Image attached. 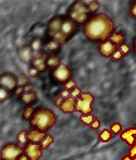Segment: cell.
<instances>
[{
    "mask_svg": "<svg viewBox=\"0 0 136 160\" xmlns=\"http://www.w3.org/2000/svg\"><path fill=\"white\" fill-rule=\"evenodd\" d=\"M82 32L89 42L100 43L115 32V23L106 14H95L83 23Z\"/></svg>",
    "mask_w": 136,
    "mask_h": 160,
    "instance_id": "6da1fadb",
    "label": "cell"
},
{
    "mask_svg": "<svg viewBox=\"0 0 136 160\" xmlns=\"http://www.w3.org/2000/svg\"><path fill=\"white\" fill-rule=\"evenodd\" d=\"M56 120H57L56 113L52 110L45 108V107H39L34 110V113L32 118L29 120V122L33 129L48 131L56 124Z\"/></svg>",
    "mask_w": 136,
    "mask_h": 160,
    "instance_id": "7a4b0ae2",
    "label": "cell"
},
{
    "mask_svg": "<svg viewBox=\"0 0 136 160\" xmlns=\"http://www.w3.org/2000/svg\"><path fill=\"white\" fill-rule=\"evenodd\" d=\"M89 14L91 13L88 10V7L83 3V0H76V2H73V4L69 7L67 12V17H69L78 24H83L89 18Z\"/></svg>",
    "mask_w": 136,
    "mask_h": 160,
    "instance_id": "3957f363",
    "label": "cell"
},
{
    "mask_svg": "<svg viewBox=\"0 0 136 160\" xmlns=\"http://www.w3.org/2000/svg\"><path fill=\"white\" fill-rule=\"evenodd\" d=\"M78 30V23L71 19L69 17H64L62 22V28H61V38H59V43L63 46L67 43L69 39L77 33Z\"/></svg>",
    "mask_w": 136,
    "mask_h": 160,
    "instance_id": "277c9868",
    "label": "cell"
},
{
    "mask_svg": "<svg viewBox=\"0 0 136 160\" xmlns=\"http://www.w3.org/2000/svg\"><path fill=\"white\" fill-rule=\"evenodd\" d=\"M93 101L95 97L88 92H82L76 98V111L81 113H91L93 112Z\"/></svg>",
    "mask_w": 136,
    "mask_h": 160,
    "instance_id": "5b68a950",
    "label": "cell"
},
{
    "mask_svg": "<svg viewBox=\"0 0 136 160\" xmlns=\"http://www.w3.org/2000/svg\"><path fill=\"white\" fill-rule=\"evenodd\" d=\"M72 78V71L64 64H59L56 68L51 69V79L54 83L64 85Z\"/></svg>",
    "mask_w": 136,
    "mask_h": 160,
    "instance_id": "8992f818",
    "label": "cell"
},
{
    "mask_svg": "<svg viewBox=\"0 0 136 160\" xmlns=\"http://www.w3.org/2000/svg\"><path fill=\"white\" fill-rule=\"evenodd\" d=\"M62 22H63V17H54L52 18L48 24H47V29H45V34L51 39H56L57 42H59L61 38V28H62Z\"/></svg>",
    "mask_w": 136,
    "mask_h": 160,
    "instance_id": "52a82bcc",
    "label": "cell"
},
{
    "mask_svg": "<svg viewBox=\"0 0 136 160\" xmlns=\"http://www.w3.org/2000/svg\"><path fill=\"white\" fill-rule=\"evenodd\" d=\"M0 154H2V159L4 160H17L23 154V148L18 144L9 142L0 150Z\"/></svg>",
    "mask_w": 136,
    "mask_h": 160,
    "instance_id": "ba28073f",
    "label": "cell"
},
{
    "mask_svg": "<svg viewBox=\"0 0 136 160\" xmlns=\"http://www.w3.org/2000/svg\"><path fill=\"white\" fill-rule=\"evenodd\" d=\"M23 151L30 160H38L43 155V149L40 148V145L38 142H32V141L27 142V145L23 148Z\"/></svg>",
    "mask_w": 136,
    "mask_h": 160,
    "instance_id": "9c48e42d",
    "label": "cell"
},
{
    "mask_svg": "<svg viewBox=\"0 0 136 160\" xmlns=\"http://www.w3.org/2000/svg\"><path fill=\"white\" fill-rule=\"evenodd\" d=\"M0 86L9 92H14L18 87V78L12 73H3L0 76Z\"/></svg>",
    "mask_w": 136,
    "mask_h": 160,
    "instance_id": "30bf717a",
    "label": "cell"
},
{
    "mask_svg": "<svg viewBox=\"0 0 136 160\" xmlns=\"http://www.w3.org/2000/svg\"><path fill=\"white\" fill-rule=\"evenodd\" d=\"M117 48H118V46L115 44L111 39L108 38V39H106V41L100 42V44H98V53L102 57H105V58H111L112 54L117 51Z\"/></svg>",
    "mask_w": 136,
    "mask_h": 160,
    "instance_id": "8fae6325",
    "label": "cell"
},
{
    "mask_svg": "<svg viewBox=\"0 0 136 160\" xmlns=\"http://www.w3.org/2000/svg\"><path fill=\"white\" fill-rule=\"evenodd\" d=\"M45 56H47V53H45V52H40L37 56H34L32 62H30V66L37 68L39 71V73H43V72H45L48 69L47 68V63H45Z\"/></svg>",
    "mask_w": 136,
    "mask_h": 160,
    "instance_id": "7c38bea8",
    "label": "cell"
},
{
    "mask_svg": "<svg viewBox=\"0 0 136 160\" xmlns=\"http://www.w3.org/2000/svg\"><path fill=\"white\" fill-rule=\"evenodd\" d=\"M120 139L128 146L133 145L136 142V128H128L126 130H122L120 134Z\"/></svg>",
    "mask_w": 136,
    "mask_h": 160,
    "instance_id": "4fadbf2b",
    "label": "cell"
},
{
    "mask_svg": "<svg viewBox=\"0 0 136 160\" xmlns=\"http://www.w3.org/2000/svg\"><path fill=\"white\" fill-rule=\"evenodd\" d=\"M61 111L64 112V113H73L76 111V98L69 96V97H66L63 100V102L61 103L59 106Z\"/></svg>",
    "mask_w": 136,
    "mask_h": 160,
    "instance_id": "5bb4252c",
    "label": "cell"
},
{
    "mask_svg": "<svg viewBox=\"0 0 136 160\" xmlns=\"http://www.w3.org/2000/svg\"><path fill=\"white\" fill-rule=\"evenodd\" d=\"M19 100H20V102L24 103L25 106H30V105H34V103L38 101V96H37L35 91L32 90V91L23 92V93L19 96Z\"/></svg>",
    "mask_w": 136,
    "mask_h": 160,
    "instance_id": "9a60e30c",
    "label": "cell"
},
{
    "mask_svg": "<svg viewBox=\"0 0 136 160\" xmlns=\"http://www.w3.org/2000/svg\"><path fill=\"white\" fill-rule=\"evenodd\" d=\"M61 43L57 42L56 39H51L48 38L47 42H44V47H43V52L45 53H58L59 48H61Z\"/></svg>",
    "mask_w": 136,
    "mask_h": 160,
    "instance_id": "2e32d148",
    "label": "cell"
},
{
    "mask_svg": "<svg viewBox=\"0 0 136 160\" xmlns=\"http://www.w3.org/2000/svg\"><path fill=\"white\" fill-rule=\"evenodd\" d=\"M45 63H47L48 69H53L61 64V57L58 56V53H47V56H45Z\"/></svg>",
    "mask_w": 136,
    "mask_h": 160,
    "instance_id": "e0dca14e",
    "label": "cell"
},
{
    "mask_svg": "<svg viewBox=\"0 0 136 160\" xmlns=\"http://www.w3.org/2000/svg\"><path fill=\"white\" fill-rule=\"evenodd\" d=\"M45 132L47 131H42V130H38V129H33L30 131H28V140L32 141V142H40L42 139L44 138Z\"/></svg>",
    "mask_w": 136,
    "mask_h": 160,
    "instance_id": "ac0fdd59",
    "label": "cell"
},
{
    "mask_svg": "<svg viewBox=\"0 0 136 160\" xmlns=\"http://www.w3.org/2000/svg\"><path fill=\"white\" fill-rule=\"evenodd\" d=\"M110 39H111V41H112L115 44L120 46V44H122V43L125 42L126 35H125L123 32H113V33L110 35Z\"/></svg>",
    "mask_w": 136,
    "mask_h": 160,
    "instance_id": "d6986e66",
    "label": "cell"
},
{
    "mask_svg": "<svg viewBox=\"0 0 136 160\" xmlns=\"http://www.w3.org/2000/svg\"><path fill=\"white\" fill-rule=\"evenodd\" d=\"M53 136L49 134V132H45V135H44V138L42 139V141L39 142V145H40V148L43 149V150H47L48 148H51L52 146V144H53Z\"/></svg>",
    "mask_w": 136,
    "mask_h": 160,
    "instance_id": "ffe728a7",
    "label": "cell"
},
{
    "mask_svg": "<svg viewBox=\"0 0 136 160\" xmlns=\"http://www.w3.org/2000/svg\"><path fill=\"white\" fill-rule=\"evenodd\" d=\"M43 47H44V42H43V39H40V38H34L32 44H30V48H32V51L34 53L43 52Z\"/></svg>",
    "mask_w": 136,
    "mask_h": 160,
    "instance_id": "44dd1931",
    "label": "cell"
},
{
    "mask_svg": "<svg viewBox=\"0 0 136 160\" xmlns=\"http://www.w3.org/2000/svg\"><path fill=\"white\" fill-rule=\"evenodd\" d=\"M112 138H113V134L111 132L110 129H103L102 131L98 132V140L101 142H108Z\"/></svg>",
    "mask_w": 136,
    "mask_h": 160,
    "instance_id": "7402d4cb",
    "label": "cell"
},
{
    "mask_svg": "<svg viewBox=\"0 0 136 160\" xmlns=\"http://www.w3.org/2000/svg\"><path fill=\"white\" fill-rule=\"evenodd\" d=\"M17 141H18V145H19V146L24 148V146L27 145V142L29 141V140H28V131L22 130L20 132H18V135H17Z\"/></svg>",
    "mask_w": 136,
    "mask_h": 160,
    "instance_id": "603a6c76",
    "label": "cell"
},
{
    "mask_svg": "<svg viewBox=\"0 0 136 160\" xmlns=\"http://www.w3.org/2000/svg\"><path fill=\"white\" fill-rule=\"evenodd\" d=\"M95 115L91 112V113H81V116H79V121L83 124V125H86V126H89V124L93 121L95 120Z\"/></svg>",
    "mask_w": 136,
    "mask_h": 160,
    "instance_id": "cb8c5ba5",
    "label": "cell"
},
{
    "mask_svg": "<svg viewBox=\"0 0 136 160\" xmlns=\"http://www.w3.org/2000/svg\"><path fill=\"white\" fill-rule=\"evenodd\" d=\"M33 113H34V108L30 105V106H25V108L23 110L22 116H23L24 120H28V121H29V120L32 118V116H33Z\"/></svg>",
    "mask_w": 136,
    "mask_h": 160,
    "instance_id": "d4e9b609",
    "label": "cell"
},
{
    "mask_svg": "<svg viewBox=\"0 0 136 160\" xmlns=\"http://www.w3.org/2000/svg\"><path fill=\"white\" fill-rule=\"evenodd\" d=\"M110 130H111V132H112L113 135H120L123 129H122V125H121L120 122H113V124L110 126Z\"/></svg>",
    "mask_w": 136,
    "mask_h": 160,
    "instance_id": "484cf974",
    "label": "cell"
},
{
    "mask_svg": "<svg viewBox=\"0 0 136 160\" xmlns=\"http://www.w3.org/2000/svg\"><path fill=\"white\" fill-rule=\"evenodd\" d=\"M88 7V10H89V13H96V12H98L100 10V2L98 0H95V2H92L91 4H88L87 5Z\"/></svg>",
    "mask_w": 136,
    "mask_h": 160,
    "instance_id": "4316f807",
    "label": "cell"
},
{
    "mask_svg": "<svg viewBox=\"0 0 136 160\" xmlns=\"http://www.w3.org/2000/svg\"><path fill=\"white\" fill-rule=\"evenodd\" d=\"M92 131H97L100 128H101V121H100V118H97V117H95V120L89 124V126H88Z\"/></svg>",
    "mask_w": 136,
    "mask_h": 160,
    "instance_id": "83f0119b",
    "label": "cell"
},
{
    "mask_svg": "<svg viewBox=\"0 0 136 160\" xmlns=\"http://www.w3.org/2000/svg\"><path fill=\"white\" fill-rule=\"evenodd\" d=\"M10 93L12 92H9L8 90H5V88H3L2 86H0V102H4L7 98H9Z\"/></svg>",
    "mask_w": 136,
    "mask_h": 160,
    "instance_id": "f1b7e54d",
    "label": "cell"
},
{
    "mask_svg": "<svg viewBox=\"0 0 136 160\" xmlns=\"http://www.w3.org/2000/svg\"><path fill=\"white\" fill-rule=\"evenodd\" d=\"M118 49L122 52L123 56H127V54H130V52H131V47H130L127 43H125V42L118 46Z\"/></svg>",
    "mask_w": 136,
    "mask_h": 160,
    "instance_id": "f546056e",
    "label": "cell"
},
{
    "mask_svg": "<svg viewBox=\"0 0 136 160\" xmlns=\"http://www.w3.org/2000/svg\"><path fill=\"white\" fill-rule=\"evenodd\" d=\"M18 78V86H25L27 83H29V79H28V77H25V76H19V77H17Z\"/></svg>",
    "mask_w": 136,
    "mask_h": 160,
    "instance_id": "4dcf8cb0",
    "label": "cell"
},
{
    "mask_svg": "<svg viewBox=\"0 0 136 160\" xmlns=\"http://www.w3.org/2000/svg\"><path fill=\"white\" fill-rule=\"evenodd\" d=\"M123 57H125V56L122 54V52H121V51L117 48V51H116V52L112 54V57H111V58H112L113 61H120V59H122Z\"/></svg>",
    "mask_w": 136,
    "mask_h": 160,
    "instance_id": "1f68e13d",
    "label": "cell"
},
{
    "mask_svg": "<svg viewBox=\"0 0 136 160\" xmlns=\"http://www.w3.org/2000/svg\"><path fill=\"white\" fill-rule=\"evenodd\" d=\"M81 93H82V91H81V88H78L77 86H76V87H73V88L71 90V96H72V97H74V98H77Z\"/></svg>",
    "mask_w": 136,
    "mask_h": 160,
    "instance_id": "d6a6232c",
    "label": "cell"
},
{
    "mask_svg": "<svg viewBox=\"0 0 136 160\" xmlns=\"http://www.w3.org/2000/svg\"><path fill=\"white\" fill-rule=\"evenodd\" d=\"M130 17L136 19V2L132 3V5L130 7Z\"/></svg>",
    "mask_w": 136,
    "mask_h": 160,
    "instance_id": "836d02e7",
    "label": "cell"
},
{
    "mask_svg": "<svg viewBox=\"0 0 136 160\" xmlns=\"http://www.w3.org/2000/svg\"><path fill=\"white\" fill-rule=\"evenodd\" d=\"M128 155L131 156V160H132V156L136 155V142L130 146V149H128Z\"/></svg>",
    "mask_w": 136,
    "mask_h": 160,
    "instance_id": "e575fe53",
    "label": "cell"
},
{
    "mask_svg": "<svg viewBox=\"0 0 136 160\" xmlns=\"http://www.w3.org/2000/svg\"><path fill=\"white\" fill-rule=\"evenodd\" d=\"M73 87H76V82H73L72 79H69L68 82H66V83H64V88H67V90H69V91H71Z\"/></svg>",
    "mask_w": 136,
    "mask_h": 160,
    "instance_id": "d590c367",
    "label": "cell"
},
{
    "mask_svg": "<svg viewBox=\"0 0 136 160\" xmlns=\"http://www.w3.org/2000/svg\"><path fill=\"white\" fill-rule=\"evenodd\" d=\"M59 96H62L63 98H66V97H69V96H71V91H69V90H67V88H63V90L61 91Z\"/></svg>",
    "mask_w": 136,
    "mask_h": 160,
    "instance_id": "8d00e7d4",
    "label": "cell"
},
{
    "mask_svg": "<svg viewBox=\"0 0 136 160\" xmlns=\"http://www.w3.org/2000/svg\"><path fill=\"white\" fill-rule=\"evenodd\" d=\"M29 74L33 76V77H37V76L39 74V71H38L37 68H34L33 66H30V72H29Z\"/></svg>",
    "mask_w": 136,
    "mask_h": 160,
    "instance_id": "74e56055",
    "label": "cell"
},
{
    "mask_svg": "<svg viewBox=\"0 0 136 160\" xmlns=\"http://www.w3.org/2000/svg\"><path fill=\"white\" fill-rule=\"evenodd\" d=\"M63 100H64V98H63L62 96H59V97H57V98L54 100V105H56L57 107H59V106H61V103L63 102Z\"/></svg>",
    "mask_w": 136,
    "mask_h": 160,
    "instance_id": "f35d334b",
    "label": "cell"
},
{
    "mask_svg": "<svg viewBox=\"0 0 136 160\" xmlns=\"http://www.w3.org/2000/svg\"><path fill=\"white\" fill-rule=\"evenodd\" d=\"M92 2H95V0H83V3L86 4V5H88V4H91Z\"/></svg>",
    "mask_w": 136,
    "mask_h": 160,
    "instance_id": "ab89813d",
    "label": "cell"
},
{
    "mask_svg": "<svg viewBox=\"0 0 136 160\" xmlns=\"http://www.w3.org/2000/svg\"><path fill=\"white\" fill-rule=\"evenodd\" d=\"M122 159H123V160H131V156H130V155H125Z\"/></svg>",
    "mask_w": 136,
    "mask_h": 160,
    "instance_id": "60d3db41",
    "label": "cell"
},
{
    "mask_svg": "<svg viewBox=\"0 0 136 160\" xmlns=\"http://www.w3.org/2000/svg\"><path fill=\"white\" fill-rule=\"evenodd\" d=\"M133 49H135V52H136V39H135V42H133Z\"/></svg>",
    "mask_w": 136,
    "mask_h": 160,
    "instance_id": "b9f144b4",
    "label": "cell"
},
{
    "mask_svg": "<svg viewBox=\"0 0 136 160\" xmlns=\"http://www.w3.org/2000/svg\"><path fill=\"white\" fill-rule=\"evenodd\" d=\"M132 160H136V155H135V156H132Z\"/></svg>",
    "mask_w": 136,
    "mask_h": 160,
    "instance_id": "7bdbcfd3",
    "label": "cell"
},
{
    "mask_svg": "<svg viewBox=\"0 0 136 160\" xmlns=\"http://www.w3.org/2000/svg\"><path fill=\"white\" fill-rule=\"evenodd\" d=\"M135 2H136V0H135Z\"/></svg>",
    "mask_w": 136,
    "mask_h": 160,
    "instance_id": "ee69618b",
    "label": "cell"
}]
</instances>
